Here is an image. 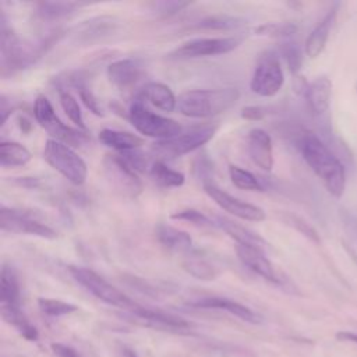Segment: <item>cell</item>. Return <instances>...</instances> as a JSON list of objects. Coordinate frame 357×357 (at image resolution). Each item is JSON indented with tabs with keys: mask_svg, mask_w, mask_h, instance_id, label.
Masks as SVG:
<instances>
[{
	"mask_svg": "<svg viewBox=\"0 0 357 357\" xmlns=\"http://www.w3.org/2000/svg\"><path fill=\"white\" fill-rule=\"evenodd\" d=\"M298 148L305 163L319 177L326 191L340 198L346 190V170L342 160L315 134L304 132L298 139Z\"/></svg>",
	"mask_w": 357,
	"mask_h": 357,
	"instance_id": "obj_1",
	"label": "cell"
},
{
	"mask_svg": "<svg viewBox=\"0 0 357 357\" xmlns=\"http://www.w3.org/2000/svg\"><path fill=\"white\" fill-rule=\"evenodd\" d=\"M240 98L237 88H213V89H191L183 92L177 98L178 112L191 119H208L225 113Z\"/></svg>",
	"mask_w": 357,
	"mask_h": 357,
	"instance_id": "obj_2",
	"label": "cell"
},
{
	"mask_svg": "<svg viewBox=\"0 0 357 357\" xmlns=\"http://www.w3.org/2000/svg\"><path fill=\"white\" fill-rule=\"evenodd\" d=\"M128 120L139 134L149 138H156V141L173 138L181 134L183 130L176 120L153 113L141 96L135 98V100L131 103Z\"/></svg>",
	"mask_w": 357,
	"mask_h": 357,
	"instance_id": "obj_3",
	"label": "cell"
},
{
	"mask_svg": "<svg viewBox=\"0 0 357 357\" xmlns=\"http://www.w3.org/2000/svg\"><path fill=\"white\" fill-rule=\"evenodd\" d=\"M43 158L50 167L59 172L74 185L85 183L88 176V166L85 160L67 144L49 138L45 142Z\"/></svg>",
	"mask_w": 357,
	"mask_h": 357,
	"instance_id": "obj_4",
	"label": "cell"
},
{
	"mask_svg": "<svg viewBox=\"0 0 357 357\" xmlns=\"http://www.w3.org/2000/svg\"><path fill=\"white\" fill-rule=\"evenodd\" d=\"M68 271L77 283H79L85 290H88L100 301L126 310L128 312H132L139 307V304H137L117 287L110 284L95 271L84 266H68Z\"/></svg>",
	"mask_w": 357,
	"mask_h": 357,
	"instance_id": "obj_5",
	"label": "cell"
},
{
	"mask_svg": "<svg viewBox=\"0 0 357 357\" xmlns=\"http://www.w3.org/2000/svg\"><path fill=\"white\" fill-rule=\"evenodd\" d=\"M33 116L36 123L50 135L52 139L67 144L68 146H79L88 141V135L79 130L66 126L56 114L52 103L45 95H38L33 103Z\"/></svg>",
	"mask_w": 357,
	"mask_h": 357,
	"instance_id": "obj_6",
	"label": "cell"
},
{
	"mask_svg": "<svg viewBox=\"0 0 357 357\" xmlns=\"http://www.w3.org/2000/svg\"><path fill=\"white\" fill-rule=\"evenodd\" d=\"M213 135H215L213 127L211 126L199 127L188 132H181L169 139L156 141L152 145V152L156 153L160 158V160L165 162V159H174L183 155H187L190 152H194L195 149L209 142L213 138Z\"/></svg>",
	"mask_w": 357,
	"mask_h": 357,
	"instance_id": "obj_7",
	"label": "cell"
},
{
	"mask_svg": "<svg viewBox=\"0 0 357 357\" xmlns=\"http://www.w3.org/2000/svg\"><path fill=\"white\" fill-rule=\"evenodd\" d=\"M241 39L236 36H215V38H195L181 43L172 50L167 57L172 60H187L205 56H219L233 52Z\"/></svg>",
	"mask_w": 357,
	"mask_h": 357,
	"instance_id": "obj_8",
	"label": "cell"
},
{
	"mask_svg": "<svg viewBox=\"0 0 357 357\" xmlns=\"http://www.w3.org/2000/svg\"><path fill=\"white\" fill-rule=\"evenodd\" d=\"M284 84V74L280 67L279 59L275 54H268L259 59L257 63L250 89L262 98H272L279 93Z\"/></svg>",
	"mask_w": 357,
	"mask_h": 357,
	"instance_id": "obj_9",
	"label": "cell"
},
{
	"mask_svg": "<svg viewBox=\"0 0 357 357\" xmlns=\"http://www.w3.org/2000/svg\"><path fill=\"white\" fill-rule=\"evenodd\" d=\"M0 227L3 231L17 233V234H29L47 240L57 238V231L53 230L46 223H42L36 218L31 216L26 212L20 209L1 206L0 208Z\"/></svg>",
	"mask_w": 357,
	"mask_h": 357,
	"instance_id": "obj_10",
	"label": "cell"
},
{
	"mask_svg": "<svg viewBox=\"0 0 357 357\" xmlns=\"http://www.w3.org/2000/svg\"><path fill=\"white\" fill-rule=\"evenodd\" d=\"M204 191L208 197L225 212L248 222H262L266 218V213L258 205L245 202L231 194L223 191L212 181H204Z\"/></svg>",
	"mask_w": 357,
	"mask_h": 357,
	"instance_id": "obj_11",
	"label": "cell"
},
{
	"mask_svg": "<svg viewBox=\"0 0 357 357\" xmlns=\"http://www.w3.org/2000/svg\"><path fill=\"white\" fill-rule=\"evenodd\" d=\"M236 254L244 266H247L250 271L259 275L265 280L279 286H283L284 282L287 280L284 279L283 273L279 272L273 266V264L266 258L264 250L236 244Z\"/></svg>",
	"mask_w": 357,
	"mask_h": 357,
	"instance_id": "obj_12",
	"label": "cell"
},
{
	"mask_svg": "<svg viewBox=\"0 0 357 357\" xmlns=\"http://www.w3.org/2000/svg\"><path fill=\"white\" fill-rule=\"evenodd\" d=\"M106 172L117 190L123 191L126 195L137 197L141 192L142 184L137 176V172L132 170L123 159H120L117 153L107 158Z\"/></svg>",
	"mask_w": 357,
	"mask_h": 357,
	"instance_id": "obj_13",
	"label": "cell"
},
{
	"mask_svg": "<svg viewBox=\"0 0 357 357\" xmlns=\"http://www.w3.org/2000/svg\"><path fill=\"white\" fill-rule=\"evenodd\" d=\"M247 152L251 160L264 172L273 167V146L271 135L259 127L251 128L247 134Z\"/></svg>",
	"mask_w": 357,
	"mask_h": 357,
	"instance_id": "obj_14",
	"label": "cell"
},
{
	"mask_svg": "<svg viewBox=\"0 0 357 357\" xmlns=\"http://www.w3.org/2000/svg\"><path fill=\"white\" fill-rule=\"evenodd\" d=\"M144 63L139 59H120L109 64L107 78L119 89H127L135 85L144 74Z\"/></svg>",
	"mask_w": 357,
	"mask_h": 357,
	"instance_id": "obj_15",
	"label": "cell"
},
{
	"mask_svg": "<svg viewBox=\"0 0 357 357\" xmlns=\"http://www.w3.org/2000/svg\"><path fill=\"white\" fill-rule=\"evenodd\" d=\"M191 305L195 308H205V310H223L250 324L262 322V317L258 312L252 311L250 307L238 301H234L226 297H204L192 301Z\"/></svg>",
	"mask_w": 357,
	"mask_h": 357,
	"instance_id": "obj_16",
	"label": "cell"
},
{
	"mask_svg": "<svg viewBox=\"0 0 357 357\" xmlns=\"http://www.w3.org/2000/svg\"><path fill=\"white\" fill-rule=\"evenodd\" d=\"M337 7H339V4L335 3L329 8V11L325 14V17L321 20V22L308 35V38L305 40L304 50L310 59H315L324 52L328 38H329V33H331V29L336 21Z\"/></svg>",
	"mask_w": 357,
	"mask_h": 357,
	"instance_id": "obj_17",
	"label": "cell"
},
{
	"mask_svg": "<svg viewBox=\"0 0 357 357\" xmlns=\"http://www.w3.org/2000/svg\"><path fill=\"white\" fill-rule=\"evenodd\" d=\"M132 317H135L139 322L144 325L152 326V328H159V329H167V331H184L190 328V324L176 315L158 311V310H149L142 305H139L135 311L130 312Z\"/></svg>",
	"mask_w": 357,
	"mask_h": 357,
	"instance_id": "obj_18",
	"label": "cell"
},
{
	"mask_svg": "<svg viewBox=\"0 0 357 357\" xmlns=\"http://www.w3.org/2000/svg\"><path fill=\"white\" fill-rule=\"evenodd\" d=\"M215 223L216 227H220L229 237H231L236 244L240 245H245V247H254V248H259V250H265V247L268 245L266 241L254 230L236 223L227 218L223 216H216L215 218Z\"/></svg>",
	"mask_w": 357,
	"mask_h": 357,
	"instance_id": "obj_19",
	"label": "cell"
},
{
	"mask_svg": "<svg viewBox=\"0 0 357 357\" xmlns=\"http://www.w3.org/2000/svg\"><path fill=\"white\" fill-rule=\"evenodd\" d=\"M332 95V81L326 75L317 77L312 82L308 84L304 93L307 103L314 114H324L331 103Z\"/></svg>",
	"mask_w": 357,
	"mask_h": 357,
	"instance_id": "obj_20",
	"label": "cell"
},
{
	"mask_svg": "<svg viewBox=\"0 0 357 357\" xmlns=\"http://www.w3.org/2000/svg\"><path fill=\"white\" fill-rule=\"evenodd\" d=\"M139 96L163 112H173L177 107V98L173 91L162 82L151 81L145 84Z\"/></svg>",
	"mask_w": 357,
	"mask_h": 357,
	"instance_id": "obj_21",
	"label": "cell"
},
{
	"mask_svg": "<svg viewBox=\"0 0 357 357\" xmlns=\"http://www.w3.org/2000/svg\"><path fill=\"white\" fill-rule=\"evenodd\" d=\"M99 141L117 152H127L139 149L144 145V139L137 134L112 128H103L99 131Z\"/></svg>",
	"mask_w": 357,
	"mask_h": 357,
	"instance_id": "obj_22",
	"label": "cell"
},
{
	"mask_svg": "<svg viewBox=\"0 0 357 357\" xmlns=\"http://www.w3.org/2000/svg\"><path fill=\"white\" fill-rule=\"evenodd\" d=\"M155 233H156L158 241L170 251L188 252L192 247L191 236L187 231L180 230L177 227H173L170 225L160 223L156 227Z\"/></svg>",
	"mask_w": 357,
	"mask_h": 357,
	"instance_id": "obj_23",
	"label": "cell"
},
{
	"mask_svg": "<svg viewBox=\"0 0 357 357\" xmlns=\"http://www.w3.org/2000/svg\"><path fill=\"white\" fill-rule=\"evenodd\" d=\"M0 301L1 305H20V283L15 269L3 264L0 273Z\"/></svg>",
	"mask_w": 357,
	"mask_h": 357,
	"instance_id": "obj_24",
	"label": "cell"
},
{
	"mask_svg": "<svg viewBox=\"0 0 357 357\" xmlns=\"http://www.w3.org/2000/svg\"><path fill=\"white\" fill-rule=\"evenodd\" d=\"M32 159V153L26 146L15 141L0 142V165L3 167L25 166Z\"/></svg>",
	"mask_w": 357,
	"mask_h": 357,
	"instance_id": "obj_25",
	"label": "cell"
},
{
	"mask_svg": "<svg viewBox=\"0 0 357 357\" xmlns=\"http://www.w3.org/2000/svg\"><path fill=\"white\" fill-rule=\"evenodd\" d=\"M149 176L159 187H163V188L181 187L185 181V176L181 172L169 167L160 159L149 165Z\"/></svg>",
	"mask_w": 357,
	"mask_h": 357,
	"instance_id": "obj_26",
	"label": "cell"
},
{
	"mask_svg": "<svg viewBox=\"0 0 357 357\" xmlns=\"http://www.w3.org/2000/svg\"><path fill=\"white\" fill-rule=\"evenodd\" d=\"M1 315L4 321L11 324L25 339L28 340L38 339L36 328L28 321L25 314L20 310V305H1Z\"/></svg>",
	"mask_w": 357,
	"mask_h": 357,
	"instance_id": "obj_27",
	"label": "cell"
},
{
	"mask_svg": "<svg viewBox=\"0 0 357 357\" xmlns=\"http://www.w3.org/2000/svg\"><path fill=\"white\" fill-rule=\"evenodd\" d=\"M181 266L188 275L199 280H215L219 276V269L212 262L198 255L187 257L181 262Z\"/></svg>",
	"mask_w": 357,
	"mask_h": 357,
	"instance_id": "obj_28",
	"label": "cell"
},
{
	"mask_svg": "<svg viewBox=\"0 0 357 357\" xmlns=\"http://www.w3.org/2000/svg\"><path fill=\"white\" fill-rule=\"evenodd\" d=\"M85 6L84 3H74V1H43L38 4V15L42 20L54 21L63 17L70 15L77 8Z\"/></svg>",
	"mask_w": 357,
	"mask_h": 357,
	"instance_id": "obj_29",
	"label": "cell"
},
{
	"mask_svg": "<svg viewBox=\"0 0 357 357\" xmlns=\"http://www.w3.org/2000/svg\"><path fill=\"white\" fill-rule=\"evenodd\" d=\"M244 25V20L231 15H211L195 24L197 29H208V31H230L237 29Z\"/></svg>",
	"mask_w": 357,
	"mask_h": 357,
	"instance_id": "obj_30",
	"label": "cell"
},
{
	"mask_svg": "<svg viewBox=\"0 0 357 357\" xmlns=\"http://www.w3.org/2000/svg\"><path fill=\"white\" fill-rule=\"evenodd\" d=\"M229 176L231 183L240 188V190H245V191H264L262 184L259 183V180L248 170L236 166V165H230L229 166Z\"/></svg>",
	"mask_w": 357,
	"mask_h": 357,
	"instance_id": "obj_31",
	"label": "cell"
},
{
	"mask_svg": "<svg viewBox=\"0 0 357 357\" xmlns=\"http://www.w3.org/2000/svg\"><path fill=\"white\" fill-rule=\"evenodd\" d=\"M280 219L290 227H293L294 230H297L300 234H303L304 237H307L310 241L315 243V244H321V236L319 233L315 230L314 226H311L305 219H303L301 216L293 213V212H280Z\"/></svg>",
	"mask_w": 357,
	"mask_h": 357,
	"instance_id": "obj_32",
	"label": "cell"
},
{
	"mask_svg": "<svg viewBox=\"0 0 357 357\" xmlns=\"http://www.w3.org/2000/svg\"><path fill=\"white\" fill-rule=\"evenodd\" d=\"M297 32V25L291 22H266L255 28V33L259 36L286 39Z\"/></svg>",
	"mask_w": 357,
	"mask_h": 357,
	"instance_id": "obj_33",
	"label": "cell"
},
{
	"mask_svg": "<svg viewBox=\"0 0 357 357\" xmlns=\"http://www.w3.org/2000/svg\"><path fill=\"white\" fill-rule=\"evenodd\" d=\"M59 100L61 105V109L67 114V117L81 130H86L81 107L77 102V99L68 92V91H59Z\"/></svg>",
	"mask_w": 357,
	"mask_h": 357,
	"instance_id": "obj_34",
	"label": "cell"
},
{
	"mask_svg": "<svg viewBox=\"0 0 357 357\" xmlns=\"http://www.w3.org/2000/svg\"><path fill=\"white\" fill-rule=\"evenodd\" d=\"M38 305H39V310L45 315H49V317L68 315L78 310V307L71 303H67L63 300H56V298H45V297L38 298Z\"/></svg>",
	"mask_w": 357,
	"mask_h": 357,
	"instance_id": "obj_35",
	"label": "cell"
},
{
	"mask_svg": "<svg viewBox=\"0 0 357 357\" xmlns=\"http://www.w3.org/2000/svg\"><path fill=\"white\" fill-rule=\"evenodd\" d=\"M170 218L174 220L190 222L191 225L198 226V227H216L215 220H212L209 216H206L205 213H202L197 209H181V211L172 213Z\"/></svg>",
	"mask_w": 357,
	"mask_h": 357,
	"instance_id": "obj_36",
	"label": "cell"
},
{
	"mask_svg": "<svg viewBox=\"0 0 357 357\" xmlns=\"http://www.w3.org/2000/svg\"><path fill=\"white\" fill-rule=\"evenodd\" d=\"M280 54L284 57L290 71L293 74H297V71L301 67V61H303L301 50H300L298 45L294 43V42H284V43H282Z\"/></svg>",
	"mask_w": 357,
	"mask_h": 357,
	"instance_id": "obj_37",
	"label": "cell"
},
{
	"mask_svg": "<svg viewBox=\"0 0 357 357\" xmlns=\"http://www.w3.org/2000/svg\"><path fill=\"white\" fill-rule=\"evenodd\" d=\"M77 91H78L79 99L86 106V109H89L96 116H105V112H103V107H102L100 102L98 100L95 93L91 91V88H88L86 84H84L79 88H77Z\"/></svg>",
	"mask_w": 357,
	"mask_h": 357,
	"instance_id": "obj_38",
	"label": "cell"
},
{
	"mask_svg": "<svg viewBox=\"0 0 357 357\" xmlns=\"http://www.w3.org/2000/svg\"><path fill=\"white\" fill-rule=\"evenodd\" d=\"M156 8V13L163 14V15H172L178 11H181L184 7H188V1H160L153 4Z\"/></svg>",
	"mask_w": 357,
	"mask_h": 357,
	"instance_id": "obj_39",
	"label": "cell"
},
{
	"mask_svg": "<svg viewBox=\"0 0 357 357\" xmlns=\"http://www.w3.org/2000/svg\"><path fill=\"white\" fill-rule=\"evenodd\" d=\"M241 117L251 121H259L264 119L265 112L261 106H245L241 109Z\"/></svg>",
	"mask_w": 357,
	"mask_h": 357,
	"instance_id": "obj_40",
	"label": "cell"
},
{
	"mask_svg": "<svg viewBox=\"0 0 357 357\" xmlns=\"http://www.w3.org/2000/svg\"><path fill=\"white\" fill-rule=\"evenodd\" d=\"M52 350L57 357H82L75 349L63 343H53Z\"/></svg>",
	"mask_w": 357,
	"mask_h": 357,
	"instance_id": "obj_41",
	"label": "cell"
},
{
	"mask_svg": "<svg viewBox=\"0 0 357 357\" xmlns=\"http://www.w3.org/2000/svg\"><path fill=\"white\" fill-rule=\"evenodd\" d=\"M336 339L339 342H350V343H356L357 344V333H354V332L340 331V332L336 333Z\"/></svg>",
	"mask_w": 357,
	"mask_h": 357,
	"instance_id": "obj_42",
	"label": "cell"
},
{
	"mask_svg": "<svg viewBox=\"0 0 357 357\" xmlns=\"http://www.w3.org/2000/svg\"><path fill=\"white\" fill-rule=\"evenodd\" d=\"M124 354H126V357H138L137 353H134V351L130 350V349H124Z\"/></svg>",
	"mask_w": 357,
	"mask_h": 357,
	"instance_id": "obj_43",
	"label": "cell"
},
{
	"mask_svg": "<svg viewBox=\"0 0 357 357\" xmlns=\"http://www.w3.org/2000/svg\"><path fill=\"white\" fill-rule=\"evenodd\" d=\"M356 92H357V82H356Z\"/></svg>",
	"mask_w": 357,
	"mask_h": 357,
	"instance_id": "obj_44",
	"label": "cell"
}]
</instances>
